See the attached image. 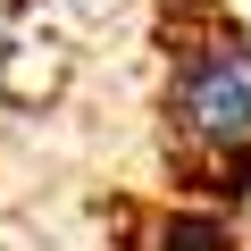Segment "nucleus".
I'll return each instance as SVG.
<instances>
[{
	"mask_svg": "<svg viewBox=\"0 0 251 251\" xmlns=\"http://www.w3.org/2000/svg\"><path fill=\"white\" fill-rule=\"evenodd\" d=\"M143 251H251V243H243L234 209H218V201H168L151 218Z\"/></svg>",
	"mask_w": 251,
	"mask_h": 251,
	"instance_id": "1",
	"label": "nucleus"
}]
</instances>
